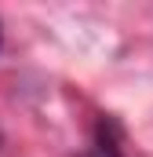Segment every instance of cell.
Masks as SVG:
<instances>
[{"mask_svg":"<svg viewBox=\"0 0 153 157\" xmlns=\"http://www.w3.org/2000/svg\"><path fill=\"white\" fill-rule=\"evenodd\" d=\"M84 157H124V150H120V132H117V124L110 117H102L99 124H95L91 146H88Z\"/></svg>","mask_w":153,"mask_h":157,"instance_id":"obj_1","label":"cell"},{"mask_svg":"<svg viewBox=\"0 0 153 157\" xmlns=\"http://www.w3.org/2000/svg\"><path fill=\"white\" fill-rule=\"evenodd\" d=\"M0 40H4V33H0Z\"/></svg>","mask_w":153,"mask_h":157,"instance_id":"obj_2","label":"cell"}]
</instances>
